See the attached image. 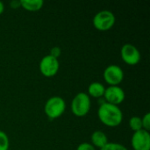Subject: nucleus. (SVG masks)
<instances>
[{"label": "nucleus", "instance_id": "8", "mask_svg": "<svg viewBox=\"0 0 150 150\" xmlns=\"http://www.w3.org/2000/svg\"><path fill=\"white\" fill-rule=\"evenodd\" d=\"M103 98L105 103L119 106L124 102L126 93L120 86H108L105 88Z\"/></svg>", "mask_w": 150, "mask_h": 150}, {"label": "nucleus", "instance_id": "10", "mask_svg": "<svg viewBox=\"0 0 150 150\" xmlns=\"http://www.w3.org/2000/svg\"><path fill=\"white\" fill-rule=\"evenodd\" d=\"M109 142L108 137L105 132L101 130H97L93 132L91 135V144L96 149H102Z\"/></svg>", "mask_w": 150, "mask_h": 150}, {"label": "nucleus", "instance_id": "16", "mask_svg": "<svg viewBox=\"0 0 150 150\" xmlns=\"http://www.w3.org/2000/svg\"><path fill=\"white\" fill-rule=\"evenodd\" d=\"M142 129L145 131L149 132L150 130V113L147 112L142 118Z\"/></svg>", "mask_w": 150, "mask_h": 150}, {"label": "nucleus", "instance_id": "3", "mask_svg": "<svg viewBox=\"0 0 150 150\" xmlns=\"http://www.w3.org/2000/svg\"><path fill=\"white\" fill-rule=\"evenodd\" d=\"M66 110V102L65 100L59 96H54L49 98L45 105H44V112L46 116L53 120L60 118Z\"/></svg>", "mask_w": 150, "mask_h": 150}, {"label": "nucleus", "instance_id": "1", "mask_svg": "<svg viewBox=\"0 0 150 150\" xmlns=\"http://www.w3.org/2000/svg\"><path fill=\"white\" fill-rule=\"evenodd\" d=\"M99 121L108 127H117L123 120V112L118 105L103 103L98 109Z\"/></svg>", "mask_w": 150, "mask_h": 150}, {"label": "nucleus", "instance_id": "7", "mask_svg": "<svg viewBox=\"0 0 150 150\" xmlns=\"http://www.w3.org/2000/svg\"><path fill=\"white\" fill-rule=\"evenodd\" d=\"M120 57L127 65L135 66L141 61V53L134 45L127 43L120 49Z\"/></svg>", "mask_w": 150, "mask_h": 150}, {"label": "nucleus", "instance_id": "2", "mask_svg": "<svg viewBox=\"0 0 150 150\" xmlns=\"http://www.w3.org/2000/svg\"><path fill=\"white\" fill-rule=\"evenodd\" d=\"M91 100L86 92H79L77 93L71 101L70 109L71 112L76 117H84L86 116L91 110Z\"/></svg>", "mask_w": 150, "mask_h": 150}, {"label": "nucleus", "instance_id": "19", "mask_svg": "<svg viewBox=\"0 0 150 150\" xmlns=\"http://www.w3.org/2000/svg\"><path fill=\"white\" fill-rule=\"evenodd\" d=\"M10 6L12 8V9H18L19 7H21V4H20V0L19 1H17V0H13L10 3Z\"/></svg>", "mask_w": 150, "mask_h": 150}, {"label": "nucleus", "instance_id": "9", "mask_svg": "<svg viewBox=\"0 0 150 150\" xmlns=\"http://www.w3.org/2000/svg\"><path fill=\"white\" fill-rule=\"evenodd\" d=\"M131 146L134 150H150V134L145 130H140L133 134Z\"/></svg>", "mask_w": 150, "mask_h": 150}, {"label": "nucleus", "instance_id": "4", "mask_svg": "<svg viewBox=\"0 0 150 150\" xmlns=\"http://www.w3.org/2000/svg\"><path fill=\"white\" fill-rule=\"evenodd\" d=\"M116 22V17L111 11L103 10L95 14L92 19L93 26L100 32L111 30Z\"/></svg>", "mask_w": 150, "mask_h": 150}, {"label": "nucleus", "instance_id": "11", "mask_svg": "<svg viewBox=\"0 0 150 150\" xmlns=\"http://www.w3.org/2000/svg\"><path fill=\"white\" fill-rule=\"evenodd\" d=\"M105 91V87L104 86L103 83L99 82H93L90 83V85L88 86L87 94L90 98L100 99V98H103Z\"/></svg>", "mask_w": 150, "mask_h": 150}, {"label": "nucleus", "instance_id": "17", "mask_svg": "<svg viewBox=\"0 0 150 150\" xmlns=\"http://www.w3.org/2000/svg\"><path fill=\"white\" fill-rule=\"evenodd\" d=\"M49 54H50L51 56H53V57L58 59V58L61 56V54H62V49H61L59 47H52V48L50 49Z\"/></svg>", "mask_w": 150, "mask_h": 150}, {"label": "nucleus", "instance_id": "12", "mask_svg": "<svg viewBox=\"0 0 150 150\" xmlns=\"http://www.w3.org/2000/svg\"><path fill=\"white\" fill-rule=\"evenodd\" d=\"M20 4L24 10L32 12L40 11L44 5L42 0H20Z\"/></svg>", "mask_w": 150, "mask_h": 150}, {"label": "nucleus", "instance_id": "15", "mask_svg": "<svg viewBox=\"0 0 150 150\" xmlns=\"http://www.w3.org/2000/svg\"><path fill=\"white\" fill-rule=\"evenodd\" d=\"M100 150H128L124 145L118 142H108L105 147H103Z\"/></svg>", "mask_w": 150, "mask_h": 150}, {"label": "nucleus", "instance_id": "20", "mask_svg": "<svg viewBox=\"0 0 150 150\" xmlns=\"http://www.w3.org/2000/svg\"><path fill=\"white\" fill-rule=\"evenodd\" d=\"M4 4L2 1H0V15L4 12Z\"/></svg>", "mask_w": 150, "mask_h": 150}, {"label": "nucleus", "instance_id": "18", "mask_svg": "<svg viewBox=\"0 0 150 150\" xmlns=\"http://www.w3.org/2000/svg\"><path fill=\"white\" fill-rule=\"evenodd\" d=\"M76 150H96V149L89 142H83L77 146Z\"/></svg>", "mask_w": 150, "mask_h": 150}, {"label": "nucleus", "instance_id": "13", "mask_svg": "<svg viewBox=\"0 0 150 150\" xmlns=\"http://www.w3.org/2000/svg\"><path fill=\"white\" fill-rule=\"evenodd\" d=\"M129 127L134 132H138L140 130H142V118L139 116H133L129 120Z\"/></svg>", "mask_w": 150, "mask_h": 150}, {"label": "nucleus", "instance_id": "5", "mask_svg": "<svg viewBox=\"0 0 150 150\" xmlns=\"http://www.w3.org/2000/svg\"><path fill=\"white\" fill-rule=\"evenodd\" d=\"M124 76L123 69L115 64L107 66L103 73L104 80L109 86H120L124 80Z\"/></svg>", "mask_w": 150, "mask_h": 150}, {"label": "nucleus", "instance_id": "6", "mask_svg": "<svg viewBox=\"0 0 150 150\" xmlns=\"http://www.w3.org/2000/svg\"><path fill=\"white\" fill-rule=\"evenodd\" d=\"M39 69L41 75L45 77H54L58 73L60 69L59 60L50 54H47L40 60Z\"/></svg>", "mask_w": 150, "mask_h": 150}, {"label": "nucleus", "instance_id": "14", "mask_svg": "<svg viewBox=\"0 0 150 150\" xmlns=\"http://www.w3.org/2000/svg\"><path fill=\"white\" fill-rule=\"evenodd\" d=\"M10 141L9 137L4 131L0 130V150H9Z\"/></svg>", "mask_w": 150, "mask_h": 150}]
</instances>
